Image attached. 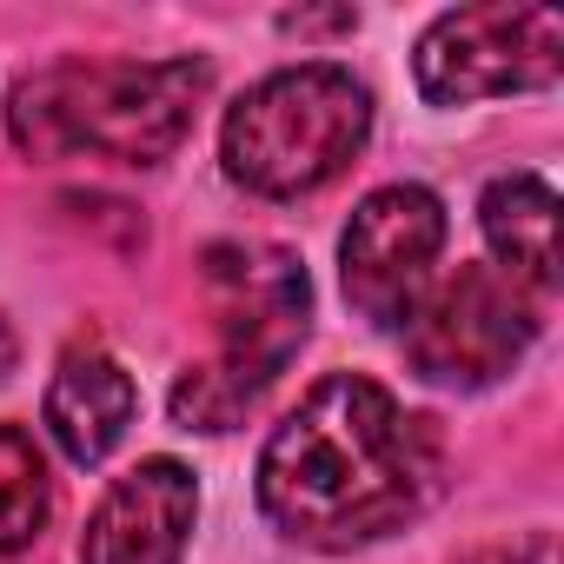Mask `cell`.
<instances>
[{"label": "cell", "mask_w": 564, "mask_h": 564, "mask_svg": "<svg viewBox=\"0 0 564 564\" xmlns=\"http://www.w3.org/2000/svg\"><path fill=\"white\" fill-rule=\"evenodd\" d=\"M372 133V94L352 67L306 61L252 80L219 127L226 180L259 199H300L339 180Z\"/></svg>", "instance_id": "277c9868"}, {"label": "cell", "mask_w": 564, "mask_h": 564, "mask_svg": "<svg viewBox=\"0 0 564 564\" xmlns=\"http://www.w3.org/2000/svg\"><path fill=\"white\" fill-rule=\"evenodd\" d=\"M538 326H544L538 293H524L498 265H458L419 293L399 333H405V359L419 379L478 392L531 352Z\"/></svg>", "instance_id": "5b68a950"}, {"label": "cell", "mask_w": 564, "mask_h": 564, "mask_svg": "<svg viewBox=\"0 0 564 564\" xmlns=\"http://www.w3.org/2000/svg\"><path fill=\"white\" fill-rule=\"evenodd\" d=\"M47 505H54V485H47L41 445L21 425H0V551L34 544L47 524Z\"/></svg>", "instance_id": "8fae6325"}, {"label": "cell", "mask_w": 564, "mask_h": 564, "mask_svg": "<svg viewBox=\"0 0 564 564\" xmlns=\"http://www.w3.org/2000/svg\"><path fill=\"white\" fill-rule=\"evenodd\" d=\"M564 74V21L551 8H452L419 34L412 80L432 107H478L505 94H538Z\"/></svg>", "instance_id": "8992f818"}, {"label": "cell", "mask_w": 564, "mask_h": 564, "mask_svg": "<svg viewBox=\"0 0 564 564\" xmlns=\"http://www.w3.org/2000/svg\"><path fill=\"white\" fill-rule=\"evenodd\" d=\"M458 564H557V544H551V531H531V538H518V544H485V551H465Z\"/></svg>", "instance_id": "7c38bea8"}, {"label": "cell", "mask_w": 564, "mask_h": 564, "mask_svg": "<svg viewBox=\"0 0 564 564\" xmlns=\"http://www.w3.org/2000/svg\"><path fill=\"white\" fill-rule=\"evenodd\" d=\"M199 485L180 458H140L107 485L80 531V564H186Z\"/></svg>", "instance_id": "ba28073f"}, {"label": "cell", "mask_w": 564, "mask_h": 564, "mask_svg": "<svg viewBox=\"0 0 564 564\" xmlns=\"http://www.w3.org/2000/svg\"><path fill=\"white\" fill-rule=\"evenodd\" d=\"M206 300L219 352L206 366H186L173 386V419L186 432H226L239 425L259 392L293 366L313 326V279L300 252L286 246H213L206 252Z\"/></svg>", "instance_id": "3957f363"}, {"label": "cell", "mask_w": 564, "mask_h": 564, "mask_svg": "<svg viewBox=\"0 0 564 564\" xmlns=\"http://www.w3.org/2000/svg\"><path fill=\"white\" fill-rule=\"evenodd\" d=\"M445 471L432 419L405 412L379 379H319L259 452V511L279 538L313 551H359L412 524Z\"/></svg>", "instance_id": "6da1fadb"}, {"label": "cell", "mask_w": 564, "mask_h": 564, "mask_svg": "<svg viewBox=\"0 0 564 564\" xmlns=\"http://www.w3.org/2000/svg\"><path fill=\"white\" fill-rule=\"evenodd\" d=\"M213 87L199 54L180 61H54L8 94V133L28 160L94 153L120 166H160Z\"/></svg>", "instance_id": "7a4b0ae2"}, {"label": "cell", "mask_w": 564, "mask_h": 564, "mask_svg": "<svg viewBox=\"0 0 564 564\" xmlns=\"http://www.w3.org/2000/svg\"><path fill=\"white\" fill-rule=\"evenodd\" d=\"M133 412H140V392H133L127 366H120L113 352H100V346H74V352L61 359L54 386H47V405H41L47 438H54L61 458H74V465H100V458L127 438Z\"/></svg>", "instance_id": "9c48e42d"}, {"label": "cell", "mask_w": 564, "mask_h": 564, "mask_svg": "<svg viewBox=\"0 0 564 564\" xmlns=\"http://www.w3.org/2000/svg\"><path fill=\"white\" fill-rule=\"evenodd\" d=\"M478 226H485V246L498 252L505 279H518L538 300L557 286V193H551V180H538V173L491 180L478 199Z\"/></svg>", "instance_id": "30bf717a"}, {"label": "cell", "mask_w": 564, "mask_h": 564, "mask_svg": "<svg viewBox=\"0 0 564 564\" xmlns=\"http://www.w3.org/2000/svg\"><path fill=\"white\" fill-rule=\"evenodd\" d=\"M445 252V206L432 186H379L359 199L339 239V279L359 319L399 333L419 293L432 286V265Z\"/></svg>", "instance_id": "52a82bcc"}]
</instances>
